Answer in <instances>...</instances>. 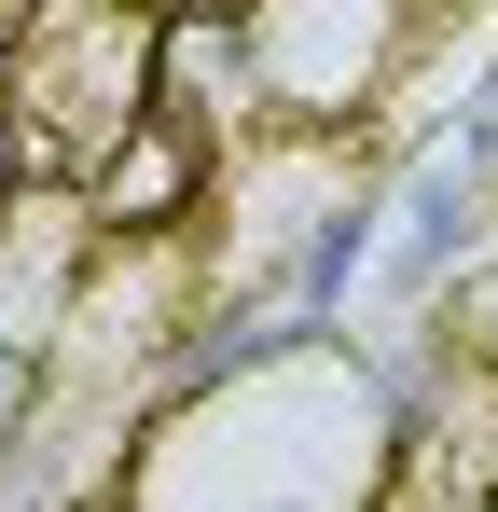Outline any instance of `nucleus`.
Returning <instances> with one entry per match:
<instances>
[{
	"label": "nucleus",
	"instance_id": "obj_1",
	"mask_svg": "<svg viewBox=\"0 0 498 512\" xmlns=\"http://www.w3.org/2000/svg\"><path fill=\"white\" fill-rule=\"evenodd\" d=\"M139 111H153V14H14V56H0L14 180L83 194Z\"/></svg>",
	"mask_w": 498,
	"mask_h": 512
},
{
	"label": "nucleus",
	"instance_id": "obj_2",
	"mask_svg": "<svg viewBox=\"0 0 498 512\" xmlns=\"http://www.w3.org/2000/svg\"><path fill=\"white\" fill-rule=\"evenodd\" d=\"M236 42H249V84H263V125H305L319 153H346V125L415 56L402 14H236Z\"/></svg>",
	"mask_w": 498,
	"mask_h": 512
},
{
	"label": "nucleus",
	"instance_id": "obj_3",
	"mask_svg": "<svg viewBox=\"0 0 498 512\" xmlns=\"http://www.w3.org/2000/svg\"><path fill=\"white\" fill-rule=\"evenodd\" d=\"M97 222H83V194H56V180H14L0 194V346L42 374L56 360V333L83 319V291H97Z\"/></svg>",
	"mask_w": 498,
	"mask_h": 512
},
{
	"label": "nucleus",
	"instance_id": "obj_4",
	"mask_svg": "<svg viewBox=\"0 0 498 512\" xmlns=\"http://www.w3.org/2000/svg\"><path fill=\"white\" fill-rule=\"evenodd\" d=\"M153 125L194 139L208 167H236L249 139H263V84H249L236 14H153Z\"/></svg>",
	"mask_w": 498,
	"mask_h": 512
},
{
	"label": "nucleus",
	"instance_id": "obj_5",
	"mask_svg": "<svg viewBox=\"0 0 498 512\" xmlns=\"http://www.w3.org/2000/svg\"><path fill=\"white\" fill-rule=\"evenodd\" d=\"M28 388H42V374H28V360L0 346V457H14V429H28Z\"/></svg>",
	"mask_w": 498,
	"mask_h": 512
}]
</instances>
